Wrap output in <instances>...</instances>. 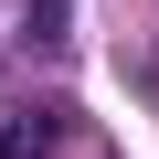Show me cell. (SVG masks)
<instances>
[{"label":"cell","instance_id":"obj_1","mask_svg":"<svg viewBox=\"0 0 159 159\" xmlns=\"http://www.w3.org/2000/svg\"><path fill=\"white\" fill-rule=\"evenodd\" d=\"M74 117L64 106H0V159H64Z\"/></svg>","mask_w":159,"mask_h":159}]
</instances>
